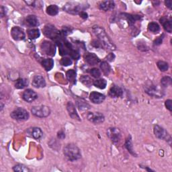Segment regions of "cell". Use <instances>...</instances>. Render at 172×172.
<instances>
[{
    "instance_id": "37",
    "label": "cell",
    "mask_w": 172,
    "mask_h": 172,
    "mask_svg": "<svg viewBox=\"0 0 172 172\" xmlns=\"http://www.w3.org/2000/svg\"><path fill=\"white\" fill-rule=\"evenodd\" d=\"M171 81H172V79L170 77H163L161 79V84L163 87L166 88L171 85Z\"/></svg>"
},
{
    "instance_id": "24",
    "label": "cell",
    "mask_w": 172,
    "mask_h": 172,
    "mask_svg": "<svg viewBox=\"0 0 172 172\" xmlns=\"http://www.w3.org/2000/svg\"><path fill=\"white\" fill-rule=\"evenodd\" d=\"M42 66L46 71H49L54 67V60L52 59H44L42 61Z\"/></svg>"
},
{
    "instance_id": "30",
    "label": "cell",
    "mask_w": 172,
    "mask_h": 172,
    "mask_svg": "<svg viewBox=\"0 0 172 172\" xmlns=\"http://www.w3.org/2000/svg\"><path fill=\"white\" fill-rule=\"evenodd\" d=\"M100 69L101 71H102L104 74L106 76L109 75V73L111 71V67L110 65L106 61H103L100 63Z\"/></svg>"
},
{
    "instance_id": "2",
    "label": "cell",
    "mask_w": 172,
    "mask_h": 172,
    "mask_svg": "<svg viewBox=\"0 0 172 172\" xmlns=\"http://www.w3.org/2000/svg\"><path fill=\"white\" fill-rule=\"evenodd\" d=\"M56 43L59 48V54L61 56L70 55L73 59H77L79 58V53L77 50L74 49L72 44L67 40L61 39L56 41Z\"/></svg>"
},
{
    "instance_id": "3",
    "label": "cell",
    "mask_w": 172,
    "mask_h": 172,
    "mask_svg": "<svg viewBox=\"0 0 172 172\" xmlns=\"http://www.w3.org/2000/svg\"><path fill=\"white\" fill-rule=\"evenodd\" d=\"M63 153L65 157L67 158L69 161H74L81 157V151L77 146L72 143L67 144L63 149Z\"/></svg>"
},
{
    "instance_id": "49",
    "label": "cell",
    "mask_w": 172,
    "mask_h": 172,
    "mask_svg": "<svg viewBox=\"0 0 172 172\" xmlns=\"http://www.w3.org/2000/svg\"><path fill=\"white\" fill-rule=\"evenodd\" d=\"M79 15H80V16H81L82 18H84V19L88 18V14L86 13V12H81V13L79 14Z\"/></svg>"
},
{
    "instance_id": "28",
    "label": "cell",
    "mask_w": 172,
    "mask_h": 172,
    "mask_svg": "<svg viewBox=\"0 0 172 172\" xmlns=\"http://www.w3.org/2000/svg\"><path fill=\"white\" fill-rule=\"evenodd\" d=\"M28 85V81L26 79H19L15 84V87L17 89H23Z\"/></svg>"
},
{
    "instance_id": "15",
    "label": "cell",
    "mask_w": 172,
    "mask_h": 172,
    "mask_svg": "<svg viewBox=\"0 0 172 172\" xmlns=\"http://www.w3.org/2000/svg\"><path fill=\"white\" fill-rule=\"evenodd\" d=\"M84 58L85 62L90 65H95L100 62V59L94 53H87Z\"/></svg>"
},
{
    "instance_id": "47",
    "label": "cell",
    "mask_w": 172,
    "mask_h": 172,
    "mask_svg": "<svg viewBox=\"0 0 172 172\" xmlns=\"http://www.w3.org/2000/svg\"><path fill=\"white\" fill-rule=\"evenodd\" d=\"M115 59V56L113 53H110L109 55L107 56V60L108 61H113V60Z\"/></svg>"
},
{
    "instance_id": "16",
    "label": "cell",
    "mask_w": 172,
    "mask_h": 172,
    "mask_svg": "<svg viewBox=\"0 0 172 172\" xmlns=\"http://www.w3.org/2000/svg\"><path fill=\"white\" fill-rule=\"evenodd\" d=\"M145 91L149 95H152V96L157 98H161V96H162V94L161 93L160 91L158 90L155 85H153L152 84L146 86Z\"/></svg>"
},
{
    "instance_id": "4",
    "label": "cell",
    "mask_w": 172,
    "mask_h": 172,
    "mask_svg": "<svg viewBox=\"0 0 172 172\" xmlns=\"http://www.w3.org/2000/svg\"><path fill=\"white\" fill-rule=\"evenodd\" d=\"M89 5L86 4H81L79 2H70L67 4L63 7V9L67 12L71 14H79L82 12H84L85 9H87Z\"/></svg>"
},
{
    "instance_id": "6",
    "label": "cell",
    "mask_w": 172,
    "mask_h": 172,
    "mask_svg": "<svg viewBox=\"0 0 172 172\" xmlns=\"http://www.w3.org/2000/svg\"><path fill=\"white\" fill-rule=\"evenodd\" d=\"M31 112L35 116L39 118L47 117L50 114V108L46 106H33L31 109Z\"/></svg>"
},
{
    "instance_id": "46",
    "label": "cell",
    "mask_w": 172,
    "mask_h": 172,
    "mask_svg": "<svg viewBox=\"0 0 172 172\" xmlns=\"http://www.w3.org/2000/svg\"><path fill=\"white\" fill-rule=\"evenodd\" d=\"M57 136L59 139H63L64 138H65V132L63 131V130H60L58 132V135H57Z\"/></svg>"
},
{
    "instance_id": "39",
    "label": "cell",
    "mask_w": 172,
    "mask_h": 172,
    "mask_svg": "<svg viewBox=\"0 0 172 172\" xmlns=\"http://www.w3.org/2000/svg\"><path fill=\"white\" fill-rule=\"evenodd\" d=\"M25 3L30 6H33V7L35 8H40L43 4V3L41 1H27L25 2Z\"/></svg>"
},
{
    "instance_id": "10",
    "label": "cell",
    "mask_w": 172,
    "mask_h": 172,
    "mask_svg": "<svg viewBox=\"0 0 172 172\" xmlns=\"http://www.w3.org/2000/svg\"><path fill=\"white\" fill-rule=\"evenodd\" d=\"M107 135L114 144H117L120 141L121 132L119 129L114 127L109 128L107 130Z\"/></svg>"
},
{
    "instance_id": "18",
    "label": "cell",
    "mask_w": 172,
    "mask_h": 172,
    "mask_svg": "<svg viewBox=\"0 0 172 172\" xmlns=\"http://www.w3.org/2000/svg\"><path fill=\"white\" fill-rule=\"evenodd\" d=\"M33 85L36 88H44L46 86V81L41 75H36L33 79Z\"/></svg>"
},
{
    "instance_id": "40",
    "label": "cell",
    "mask_w": 172,
    "mask_h": 172,
    "mask_svg": "<svg viewBox=\"0 0 172 172\" xmlns=\"http://www.w3.org/2000/svg\"><path fill=\"white\" fill-rule=\"evenodd\" d=\"M89 72H90V74L95 78L100 77V75H101L100 71L98 69H97V68L91 69L90 70V71H89Z\"/></svg>"
},
{
    "instance_id": "45",
    "label": "cell",
    "mask_w": 172,
    "mask_h": 172,
    "mask_svg": "<svg viewBox=\"0 0 172 172\" xmlns=\"http://www.w3.org/2000/svg\"><path fill=\"white\" fill-rule=\"evenodd\" d=\"M163 36H164V35L163 34L162 36L157 38V39L155 40V42H154L155 44H156V45H159V44H160L162 43V40H163Z\"/></svg>"
},
{
    "instance_id": "33",
    "label": "cell",
    "mask_w": 172,
    "mask_h": 172,
    "mask_svg": "<svg viewBox=\"0 0 172 172\" xmlns=\"http://www.w3.org/2000/svg\"><path fill=\"white\" fill-rule=\"evenodd\" d=\"M148 28L149 31H151L153 33H158L159 30H160V26H159V25L154 22H151V23L149 24Z\"/></svg>"
},
{
    "instance_id": "31",
    "label": "cell",
    "mask_w": 172,
    "mask_h": 172,
    "mask_svg": "<svg viewBox=\"0 0 172 172\" xmlns=\"http://www.w3.org/2000/svg\"><path fill=\"white\" fill-rule=\"evenodd\" d=\"M46 13L50 15H56L59 13V8L56 5H50L46 8Z\"/></svg>"
},
{
    "instance_id": "17",
    "label": "cell",
    "mask_w": 172,
    "mask_h": 172,
    "mask_svg": "<svg viewBox=\"0 0 172 172\" xmlns=\"http://www.w3.org/2000/svg\"><path fill=\"white\" fill-rule=\"evenodd\" d=\"M67 110L68 111L69 116H71L73 119L77 120L79 121L80 120L78 114L77 113V111H76L74 104L71 102V101H69L67 103Z\"/></svg>"
},
{
    "instance_id": "20",
    "label": "cell",
    "mask_w": 172,
    "mask_h": 172,
    "mask_svg": "<svg viewBox=\"0 0 172 172\" xmlns=\"http://www.w3.org/2000/svg\"><path fill=\"white\" fill-rule=\"evenodd\" d=\"M115 7V4L113 1H105L101 2L99 5L100 9L105 12L112 10Z\"/></svg>"
},
{
    "instance_id": "41",
    "label": "cell",
    "mask_w": 172,
    "mask_h": 172,
    "mask_svg": "<svg viewBox=\"0 0 172 172\" xmlns=\"http://www.w3.org/2000/svg\"><path fill=\"white\" fill-rule=\"evenodd\" d=\"M77 106L79 108V110H87L90 108V106L88 103H86L84 101H77Z\"/></svg>"
},
{
    "instance_id": "5",
    "label": "cell",
    "mask_w": 172,
    "mask_h": 172,
    "mask_svg": "<svg viewBox=\"0 0 172 172\" xmlns=\"http://www.w3.org/2000/svg\"><path fill=\"white\" fill-rule=\"evenodd\" d=\"M43 31L46 37L55 41L58 40L62 38L61 33L52 24L46 25L43 29Z\"/></svg>"
},
{
    "instance_id": "7",
    "label": "cell",
    "mask_w": 172,
    "mask_h": 172,
    "mask_svg": "<svg viewBox=\"0 0 172 172\" xmlns=\"http://www.w3.org/2000/svg\"><path fill=\"white\" fill-rule=\"evenodd\" d=\"M12 119L16 120L24 121L29 119V114L24 108H18L14 110L10 114Z\"/></svg>"
},
{
    "instance_id": "12",
    "label": "cell",
    "mask_w": 172,
    "mask_h": 172,
    "mask_svg": "<svg viewBox=\"0 0 172 172\" xmlns=\"http://www.w3.org/2000/svg\"><path fill=\"white\" fill-rule=\"evenodd\" d=\"M11 36L14 40L17 41L23 40L26 37L24 30L18 26L12 28V29L11 30Z\"/></svg>"
},
{
    "instance_id": "9",
    "label": "cell",
    "mask_w": 172,
    "mask_h": 172,
    "mask_svg": "<svg viewBox=\"0 0 172 172\" xmlns=\"http://www.w3.org/2000/svg\"><path fill=\"white\" fill-rule=\"evenodd\" d=\"M154 134L155 136L158 139H163L167 141H171V136L170 135L166 130L159 125L154 126Z\"/></svg>"
},
{
    "instance_id": "14",
    "label": "cell",
    "mask_w": 172,
    "mask_h": 172,
    "mask_svg": "<svg viewBox=\"0 0 172 172\" xmlns=\"http://www.w3.org/2000/svg\"><path fill=\"white\" fill-rule=\"evenodd\" d=\"M90 98L94 104H101L104 101L106 97L104 94H100L99 92L93 91L90 94Z\"/></svg>"
},
{
    "instance_id": "29",
    "label": "cell",
    "mask_w": 172,
    "mask_h": 172,
    "mask_svg": "<svg viewBox=\"0 0 172 172\" xmlns=\"http://www.w3.org/2000/svg\"><path fill=\"white\" fill-rule=\"evenodd\" d=\"M93 84L94 85L95 87L99 89H105L107 85V81L104 79H99L94 81Z\"/></svg>"
},
{
    "instance_id": "42",
    "label": "cell",
    "mask_w": 172,
    "mask_h": 172,
    "mask_svg": "<svg viewBox=\"0 0 172 172\" xmlns=\"http://www.w3.org/2000/svg\"><path fill=\"white\" fill-rule=\"evenodd\" d=\"M71 32H72V30L71 28L65 26V27L63 28V29L61 30V34L62 35H63V36H67V35L71 33Z\"/></svg>"
},
{
    "instance_id": "23",
    "label": "cell",
    "mask_w": 172,
    "mask_h": 172,
    "mask_svg": "<svg viewBox=\"0 0 172 172\" xmlns=\"http://www.w3.org/2000/svg\"><path fill=\"white\" fill-rule=\"evenodd\" d=\"M123 15H124V17L126 19L127 21H128L129 24V25H130V26H132V25L135 24V22L136 21L141 20V17L138 15H131V14H124Z\"/></svg>"
},
{
    "instance_id": "26",
    "label": "cell",
    "mask_w": 172,
    "mask_h": 172,
    "mask_svg": "<svg viewBox=\"0 0 172 172\" xmlns=\"http://www.w3.org/2000/svg\"><path fill=\"white\" fill-rule=\"evenodd\" d=\"M66 77L67 80L73 84H75L76 83V73L73 69H70L67 72Z\"/></svg>"
},
{
    "instance_id": "34",
    "label": "cell",
    "mask_w": 172,
    "mask_h": 172,
    "mask_svg": "<svg viewBox=\"0 0 172 172\" xmlns=\"http://www.w3.org/2000/svg\"><path fill=\"white\" fill-rule=\"evenodd\" d=\"M125 146L130 154H132L134 156H136V154L135 153V151L133 150V146H132V143L131 141V139H130V136L126 141Z\"/></svg>"
},
{
    "instance_id": "19",
    "label": "cell",
    "mask_w": 172,
    "mask_h": 172,
    "mask_svg": "<svg viewBox=\"0 0 172 172\" xmlns=\"http://www.w3.org/2000/svg\"><path fill=\"white\" fill-rule=\"evenodd\" d=\"M123 91L120 87L117 85H112L109 91V95L113 98H120L122 95Z\"/></svg>"
},
{
    "instance_id": "27",
    "label": "cell",
    "mask_w": 172,
    "mask_h": 172,
    "mask_svg": "<svg viewBox=\"0 0 172 172\" xmlns=\"http://www.w3.org/2000/svg\"><path fill=\"white\" fill-rule=\"evenodd\" d=\"M30 134L31 135L36 139H39L40 138L42 137L43 135L42 130L40 128H38V127H34V128L32 129Z\"/></svg>"
},
{
    "instance_id": "22",
    "label": "cell",
    "mask_w": 172,
    "mask_h": 172,
    "mask_svg": "<svg viewBox=\"0 0 172 172\" xmlns=\"http://www.w3.org/2000/svg\"><path fill=\"white\" fill-rule=\"evenodd\" d=\"M26 22L28 26H30L31 27L38 26L39 25V20H38V18L36 15H28L26 19Z\"/></svg>"
},
{
    "instance_id": "36",
    "label": "cell",
    "mask_w": 172,
    "mask_h": 172,
    "mask_svg": "<svg viewBox=\"0 0 172 172\" xmlns=\"http://www.w3.org/2000/svg\"><path fill=\"white\" fill-rule=\"evenodd\" d=\"M158 68L161 70V71H166L169 69V65L167 62L163 61V60H159L157 63Z\"/></svg>"
},
{
    "instance_id": "1",
    "label": "cell",
    "mask_w": 172,
    "mask_h": 172,
    "mask_svg": "<svg viewBox=\"0 0 172 172\" xmlns=\"http://www.w3.org/2000/svg\"><path fill=\"white\" fill-rule=\"evenodd\" d=\"M94 34L96 35V36L99 39L100 43H101V46L109 50H115L116 46L112 41L110 40L109 36H108L106 31L103 28L98 26H94L92 28Z\"/></svg>"
},
{
    "instance_id": "25",
    "label": "cell",
    "mask_w": 172,
    "mask_h": 172,
    "mask_svg": "<svg viewBox=\"0 0 172 172\" xmlns=\"http://www.w3.org/2000/svg\"><path fill=\"white\" fill-rule=\"evenodd\" d=\"M28 38L30 39H36L40 36V30L38 28H32L27 31Z\"/></svg>"
},
{
    "instance_id": "44",
    "label": "cell",
    "mask_w": 172,
    "mask_h": 172,
    "mask_svg": "<svg viewBox=\"0 0 172 172\" xmlns=\"http://www.w3.org/2000/svg\"><path fill=\"white\" fill-rule=\"evenodd\" d=\"M165 107L170 111L172 110V101L171 100H167L165 102Z\"/></svg>"
},
{
    "instance_id": "43",
    "label": "cell",
    "mask_w": 172,
    "mask_h": 172,
    "mask_svg": "<svg viewBox=\"0 0 172 172\" xmlns=\"http://www.w3.org/2000/svg\"><path fill=\"white\" fill-rule=\"evenodd\" d=\"M138 49L142 51H146L148 50V46L145 43H140L138 44Z\"/></svg>"
},
{
    "instance_id": "48",
    "label": "cell",
    "mask_w": 172,
    "mask_h": 172,
    "mask_svg": "<svg viewBox=\"0 0 172 172\" xmlns=\"http://www.w3.org/2000/svg\"><path fill=\"white\" fill-rule=\"evenodd\" d=\"M165 4L166 5V6L167 8H169L170 9H171V5H172V2L170 0H167V1L165 2Z\"/></svg>"
},
{
    "instance_id": "35",
    "label": "cell",
    "mask_w": 172,
    "mask_h": 172,
    "mask_svg": "<svg viewBox=\"0 0 172 172\" xmlns=\"http://www.w3.org/2000/svg\"><path fill=\"white\" fill-rule=\"evenodd\" d=\"M13 170L14 171H18V172H28L30 171V170L27 167L25 166L24 165L22 164H18L13 167Z\"/></svg>"
},
{
    "instance_id": "50",
    "label": "cell",
    "mask_w": 172,
    "mask_h": 172,
    "mask_svg": "<svg viewBox=\"0 0 172 172\" xmlns=\"http://www.w3.org/2000/svg\"><path fill=\"white\" fill-rule=\"evenodd\" d=\"M4 11L5 8L3 6H1V11H0V12H1V17H4V15L5 14V12Z\"/></svg>"
},
{
    "instance_id": "13",
    "label": "cell",
    "mask_w": 172,
    "mask_h": 172,
    "mask_svg": "<svg viewBox=\"0 0 172 172\" xmlns=\"http://www.w3.org/2000/svg\"><path fill=\"white\" fill-rule=\"evenodd\" d=\"M22 98L27 102H33V101L37 99L38 95L33 90L28 89V90H26L24 92L23 95H22Z\"/></svg>"
},
{
    "instance_id": "32",
    "label": "cell",
    "mask_w": 172,
    "mask_h": 172,
    "mask_svg": "<svg viewBox=\"0 0 172 172\" xmlns=\"http://www.w3.org/2000/svg\"><path fill=\"white\" fill-rule=\"evenodd\" d=\"M80 81L83 84L88 86V87H90V86L93 84V80L89 77L88 75H82L80 77Z\"/></svg>"
},
{
    "instance_id": "11",
    "label": "cell",
    "mask_w": 172,
    "mask_h": 172,
    "mask_svg": "<svg viewBox=\"0 0 172 172\" xmlns=\"http://www.w3.org/2000/svg\"><path fill=\"white\" fill-rule=\"evenodd\" d=\"M87 118L88 120L94 124H100L105 120L104 116L100 112H90L88 114Z\"/></svg>"
},
{
    "instance_id": "21",
    "label": "cell",
    "mask_w": 172,
    "mask_h": 172,
    "mask_svg": "<svg viewBox=\"0 0 172 172\" xmlns=\"http://www.w3.org/2000/svg\"><path fill=\"white\" fill-rule=\"evenodd\" d=\"M160 23L163 25L164 29L167 33H171L172 31V23L171 20L168 19L167 17H162L160 19Z\"/></svg>"
},
{
    "instance_id": "8",
    "label": "cell",
    "mask_w": 172,
    "mask_h": 172,
    "mask_svg": "<svg viewBox=\"0 0 172 172\" xmlns=\"http://www.w3.org/2000/svg\"><path fill=\"white\" fill-rule=\"evenodd\" d=\"M40 48L43 53H44L46 55L54 56L55 55L56 47L54 43L51 42H49V41L47 40L43 41V42L41 43Z\"/></svg>"
},
{
    "instance_id": "38",
    "label": "cell",
    "mask_w": 172,
    "mask_h": 172,
    "mask_svg": "<svg viewBox=\"0 0 172 172\" xmlns=\"http://www.w3.org/2000/svg\"><path fill=\"white\" fill-rule=\"evenodd\" d=\"M60 65L63 66L67 67L69 65H71L73 61L71 59L68 58V57H63V58H62L61 60H60Z\"/></svg>"
}]
</instances>
